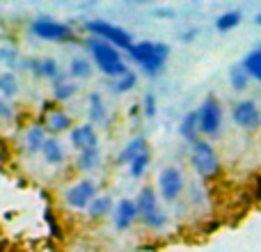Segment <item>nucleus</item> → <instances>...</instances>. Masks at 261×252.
<instances>
[{"mask_svg": "<svg viewBox=\"0 0 261 252\" xmlns=\"http://www.w3.org/2000/svg\"><path fill=\"white\" fill-rule=\"evenodd\" d=\"M85 48L90 51L92 60H94L96 67H99L106 76L117 81V78H122L124 73H128V69H126V64H124L122 55H119L117 46L108 44V41L99 39V37H90V39L85 41Z\"/></svg>", "mask_w": 261, "mask_h": 252, "instance_id": "f257e3e1", "label": "nucleus"}, {"mask_svg": "<svg viewBox=\"0 0 261 252\" xmlns=\"http://www.w3.org/2000/svg\"><path fill=\"white\" fill-rule=\"evenodd\" d=\"M128 55L138 67H142L147 76H156L165 69V62L170 58V46L158 44V41H140V44H133Z\"/></svg>", "mask_w": 261, "mask_h": 252, "instance_id": "f03ea898", "label": "nucleus"}, {"mask_svg": "<svg viewBox=\"0 0 261 252\" xmlns=\"http://www.w3.org/2000/svg\"><path fill=\"white\" fill-rule=\"evenodd\" d=\"M190 165L202 179H211L220 172V158L206 140H199L190 147Z\"/></svg>", "mask_w": 261, "mask_h": 252, "instance_id": "7ed1b4c3", "label": "nucleus"}, {"mask_svg": "<svg viewBox=\"0 0 261 252\" xmlns=\"http://www.w3.org/2000/svg\"><path fill=\"white\" fill-rule=\"evenodd\" d=\"M85 30L90 32V35L99 37V39L108 41V44L117 46V48H126V51L133 48V37H130V32H126L124 28L113 26V23H108V21H101V18H96V21H85Z\"/></svg>", "mask_w": 261, "mask_h": 252, "instance_id": "20e7f679", "label": "nucleus"}, {"mask_svg": "<svg viewBox=\"0 0 261 252\" xmlns=\"http://www.w3.org/2000/svg\"><path fill=\"white\" fill-rule=\"evenodd\" d=\"M199 115V131L208 138H216L222 131V119H225V113H222V106L216 96H206L202 101V106L197 108Z\"/></svg>", "mask_w": 261, "mask_h": 252, "instance_id": "39448f33", "label": "nucleus"}, {"mask_svg": "<svg viewBox=\"0 0 261 252\" xmlns=\"http://www.w3.org/2000/svg\"><path fill=\"white\" fill-rule=\"evenodd\" d=\"M30 32L35 37L44 41H69L73 39V30L67 26V23H60V21H53V18H35L30 23Z\"/></svg>", "mask_w": 261, "mask_h": 252, "instance_id": "423d86ee", "label": "nucleus"}, {"mask_svg": "<svg viewBox=\"0 0 261 252\" xmlns=\"http://www.w3.org/2000/svg\"><path fill=\"white\" fill-rule=\"evenodd\" d=\"M158 190H161V197L165 202H176L184 193V174H181L179 167L170 165L158 174Z\"/></svg>", "mask_w": 261, "mask_h": 252, "instance_id": "0eeeda50", "label": "nucleus"}, {"mask_svg": "<svg viewBox=\"0 0 261 252\" xmlns=\"http://www.w3.org/2000/svg\"><path fill=\"white\" fill-rule=\"evenodd\" d=\"M231 119L239 129H245V131H257L261 126V110L254 101L250 99H243L239 104H234L231 108Z\"/></svg>", "mask_w": 261, "mask_h": 252, "instance_id": "6e6552de", "label": "nucleus"}, {"mask_svg": "<svg viewBox=\"0 0 261 252\" xmlns=\"http://www.w3.org/2000/svg\"><path fill=\"white\" fill-rule=\"evenodd\" d=\"M96 197H99V195H96V184L90 179L78 181V184H73L71 188L64 193V202H67L71 209H78V211H81V209H87Z\"/></svg>", "mask_w": 261, "mask_h": 252, "instance_id": "1a4fd4ad", "label": "nucleus"}, {"mask_svg": "<svg viewBox=\"0 0 261 252\" xmlns=\"http://www.w3.org/2000/svg\"><path fill=\"white\" fill-rule=\"evenodd\" d=\"M23 69H28L30 73H35L37 78H48V81H58L64 73L60 71V64L53 58H30L23 60Z\"/></svg>", "mask_w": 261, "mask_h": 252, "instance_id": "9d476101", "label": "nucleus"}, {"mask_svg": "<svg viewBox=\"0 0 261 252\" xmlns=\"http://www.w3.org/2000/svg\"><path fill=\"white\" fill-rule=\"evenodd\" d=\"M69 142L83 152V149H90V147H99V135L94 131V124H81L76 129H71L69 133Z\"/></svg>", "mask_w": 261, "mask_h": 252, "instance_id": "9b49d317", "label": "nucleus"}, {"mask_svg": "<svg viewBox=\"0 0 261 252\" xmlns=\"http://www.w3.org/2000/svg\"><path fill=\"white\" fill-rule=\"evenodd\" d=\"M138 216H140L138 204H135L133 199H122V202L115 207V227H117L119 232L128 230Z\"/></svg>", "mask_w": 261, "mask_h": 252, "instance_id": "f8f14e48", "label": "nucleus"}, {"mask_svg": "<svg viewBox=\"0 0 261 252\" xmlns=\"http://www.w3.org/2000/svg\"><path fill=\"white\" fill-rule=\"evenodd\" d=\"M142 154H147V138L138 135V138H133L126 147L117 154V165H130V163L138 156H142Z\"/></svg>", "mask_w": 261, "mask_h": 252, "instance_id": "ddd939ff", "label": "nucleus"}, {"mask_svg": "<svg viewBox=\"0 0 261 252\" xmlns=\"http://www.w3.org/2000/svg\"><path fill=\"white\" fill-rule=\"evenodd\" d=\"M199 133H202V131H199V115H197V110H193V113H188L184 119H181L179 135L193 147L195 142H199Z\"/></svg>", "mask_w": 261, "mask_h": 252, "instance_id": "4468645a", "label": "nucleus"}, {"mask_svg": "<svg viewBox=\"0 0 261 252\" xmlns=\"http://www.w3.org/2000/svg\"><path fill=\"white\" fill-rule=\"evenodd\" d=\"M44 129L50 131V133H62V131L71 129V117H69L64 110L60 108H50L48 113L44 115Z\"/></svg>", "mask_w": 261, "mask_h": 252, "instance_id": "2eb2a0df", "label": "nucleus"}, {"mask_svg": "<svg viewBox=\"0 0 261 252\" xmlns=\"http://www.w3.org/2000/svg\"><path fill=\"white\" fill-rule=\"evenodd\" d=\"M135 204H138V211L140 216H151V213H156L158 209V197H156V190L149 188V186H144L142 190L138 193V199H135Z\"/></svg>", "mask_w": 261, "mask_h": 252, "instance_id": "dca6fc26", "label": "nucleus"}, {"mask_svg": "<svg viewBox=\"0 0 261 252\" xmlns=\"http://www.w3.org/2000/svg\"><path fill=\"white\" fill-rule=\"evenodd\" d=\"M87 115H90L92 124H106L108 122V113H106V104L101 99L99 92H92L87 96Z\"/></svg>", "mask_w": 261, "mask_h": 252, "instance_id": "f3484780", "label": "nucleus"}, {"mask_svg": "<svg viewBox=\"0 0 261 252\" xmlns=\"http://www.w3.org/2000/svg\"><path fill=\"white\" fill-rule=\"evenodd\" d=\"M46 129L44 126H39V124H32V126H28V131H25V147H28V152L30 154H39L41 149H44V144H46Z\"/></svg>", "mask_w": 261, "mask_h": 252, "instance_id": "a211bd4d", "label": "nucleus"}, {"mask_svg": "<svg viewBox=\"0 0 261 252\" xmlns=\"http://www.w3.org/2000/svg\"><path fill=\"white\" fill-rule=\"evenodd\" d=\"M101 163V152L99 147H90V149H83V152H78V170L83 172H92L96 170Z\"/></svg>", "mask_w": 261, "mask_h": 252, "instance_id": "6ab92c4d", "label": "nucleus"}, {"mask_svg": "<svg viewBox=\"0 0 261 252\" xmlns=\"http://www.w3.org/2000/svg\"><path fill=\"white\" fill-rule=\"evenodd\" d=\"M41 154H44V161L48 163V165H60V163L64 161V149H62V144H60V140H55V138L46 140Z\"/></svg>", "mask_w": 261, "mask_h": 252, "instance_id": "aec40b11", "label": "nucleus"}, {"mask_svg": "<svg viewBox=\"0 0 261 252\" xmlns=\"http://www.w3.org/2000/svg\"><path fill=\"white\" fill-rule=\"evenodd\" d=\"M241 64H243L245 71L250 73V78H254V81L261 83V46L259 48H254V51H250Z\"/></svg>", "mask_w": 261, "mask_h": 252, "instance_id": "412c9836", "label": "nucleus"}, {"mask_svg": "<svg viewBox=\"0 0 261 252\" xmlns=\"http://www.w3.org/2000/svg\"><path fill=\"white\" fill-rule=\"evenodd\" d=\"M73 94H76V85H73V83L69 81L67 76L58 78V81L53 83V96H55V101H69Z\"/></svg>", "mask_w": 261, "mask_h": 252, "instance_id": "4be33fe9", "label": "nucleus"}, {"mask_svg": "<svg viewBox=\"0 0 261 252\" xmlns=\"http://www.w3.org/2000/svg\"><path fill=\"white\" fill-rule=\"evenodd\" d=\"M241 18H243V14H241L239 9H231V12H225V14H220V16L216 18V28L220 32H229V30H234V28L239 26Z\"/></svg>", "mask_w": 261, "mask_h": 252, "instance_id": "5701e85b", "label": "nucleus"}, {"mask_svg": "<svg viewBox=\"0 0 261 252\" xmlns=\"http://www.w3.org/2000/svg\"><path fill=\"white\" fill-rule=\"evenodd\" d=\"M0 94H3L5 99H12V96L18 94V81L12 71L0 73Z\"/></svg>", "mask_w": 261, "mask_h": 252, "instance_id": "b1692460", "label": "nucleus"}, {"mask_svg": "<svg viewBox=\"0 0 261 252\" xmlns=\"http://www.w3.org/2000/svg\"><path fill=\"white\" fill-rule=\"evenodd\" d=\"M229 83H231V87H234L236 92H243L245 87H248L250 73L245 71L243 64H236V67H231V71H229Z\"/></svg>", "mask_w": 261, "mask_h": 252, "instance_id": "393cba45", "label": "nucleus"}, {"mask_svg": "<svg viewBox=\"0 0 261 252\" xmlns=\"http://www.w3.org/2000/svg\"><path fill=\"white\" fill-rule=\"evenodd\" d=\"M69 76L73 78H90L92 76V62L87 58H76L69 64Z\"/></svg>", "mask_w": 261, "mask_h": 252, "instance_id": "a878e982", "label": "nucleus"}, {"mask_svg": "<svg viewBox=\"0 0 261 252\" xmlns=\"http://www.w3.org/2000/svg\"><path fill=\"white\" fill-rule=\"evenodd\" d=\"M110 211H113V199L110 197H96L94 202L87 207V213H90L92 218H103V216H108Z\"/></svg>", "mask_w": 261, "mask_h": 252, "instance_id": "bb28decb", "label": "nucleus"}, {"mask_svg": "<svg viewBox=\"0 0 261 252\" xmlns=\"http://www.w3.org/2000/svg\"><path fill=\"white\" fill-rule=\"evenodd\" d=\"M135 85H138V76H135L133 71H128V73H124L122 78H117V81L113 83V92L115 94H126V92H130Z\"/></svg>", "mask_w": 261, "mask_h": 252, "instance_id": "cd10ccee", "label": "nucleus"}, {"mask_svg": "<svg viewBox=\"0 0 261 252\" xmlns=\"http://www.w3.org/2000/svg\"><path fill=\"white\" fill-rule=\"evenodd\" d=\"M142 222H144V227H149V230L161 232L163 227L167 225V216H165V211H161V209H158V211L151 213V216H144Z\"/></svg>", "mask_w": 261, "mask_h": 252, "instance_id": "c85d7f7f", "label": "nucleus"}, {"mask_svg": "<svg viewBox=\"0 0 261 252\" xmlns=\"http://www.w3.org/2000/svg\"><path fill=\"white\" fill-rule=\"evenodd\" d=\"M147 167H149V152L135 158V161L128 165V172H130V177H133V179H142V174L147 172Z\"/></svg>", "mask_w": 261, "mask_h": 252, "instance_id": "c756f323", "label": "nucleus"}, {"mask_svg": "<svg viewBox=\"0 0 261 252\" xmlns=\"http://www.w3.org/2000/svg\"><path fill=\"white\" fill-rule=\"evenodd\" d=\"M140 108H142V115H144V117L151 119L153 115H156V110H158L156 94H153V92H147V94L142 96V104H140Z\"/></svg>", "mask_w": 261, "mask_h": 252, "instance_id": "7c9ffc66", "label": "nucleus"}, {"mask_svg": "<svg viewBox=\"0 0 261 252\" xmlns=\"http://www.w3.org/2000/svg\"><path fill=\"white\" fill-rule=\"evenodd\" d=\"M14 117H16L14 104L9 99H5V96H0V122H12Z\"/></svg>", "mask_w": 261, "mask_h": 252, "instance_id": "2f4dec72", "label": "nucleus"}, {"mask_svg": "<svg viewBox=\"0 0 261 252\" xmlns=\"http://www.w3.org/2000/svg\"><path fill=\"white\" fill-rule=\"evenodd\" d=\"M16 48H12V46H3L0 48V62L7 64V67H16Z\"/></svg>", "mask_w": 261, "mask_h": 252, "instance_id": "473e14b6", "label": "nucleus"}, {"mask_svg": "<svg viewBox=\"0 0 261 252\" xmlns=\"http://www.w3.org/2000/svg\"><path fill=\"white\" fill-rule=\"evenodd\" d=\"M254 188H257V199H261V177H257V184H254Z\"/></svg>", "mask_w": 261, "mask_h": 252, "instance_id": "72a5a7b5", "label": "nucleus"}, {"mask_svg": "<svg viewBox=\"0 0 261 252\" xmlns=\"http://www.w3.org/2000/svg\"><path fill=\"white\" fill-rule=\"evenodd\" d=\"M254 23H257V26H261V14H259L257 18H254Z\"/></svg>", "mask_w": 261, "mask_h": 252, "instance_id": "f704fd0d", "label": "nucleus"}]
</instances>
